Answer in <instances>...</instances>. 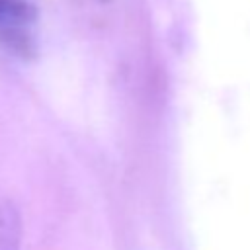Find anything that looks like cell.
<instances>
[{
	"label": "cell",
	"mask_w": 250,
	"mask_h": 250,
	"mask_svg": "<svg viewBox=\"0 0 250 250\" xmlns=\"http://www.w3.org/2000/svg\"><path fill=\"white\" fill-rule=\"evenodd\" d=\"M35 21V8L27 0H0V43L16 53L31 51L25 27Z\"/></svg>",
	"instance_id": "6da1fadb"
}]
</instances>
